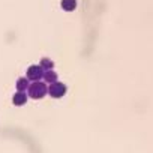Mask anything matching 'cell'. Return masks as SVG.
Wrapping results in <instances>:
<instances>
[{"instance_id":"cell-1","label":"cell","mask_w":153,"mask_h":153,"mask_svg":"<svg viewBox=\"0 0 153 153\" xmlns=\"http://www.w3.org/2000/svg\"><path fill=\"white\" fill-rule=\"evenodd\" d=\"M27 93L32 99H42L47 93H48V87L47 83H41V81H33L30 84V87L27 89Z\"/></svg>"},{"instance_id":"cell-2","label":"cell","mask_w":153,"mask_h":153,"mask_svg":"<svg viewBox=\"0 0 153 153\" xmlns=\"http://www.w3.org/2000/svg\"><path fill=\"white\" fill-rule=\"evenodd\" d=\"M44 74H45V69L41 66V65H32L27 68V78L30 81H41V78H44Z\"/></svg>"},{"instance_id":"cell-3","label":"cell","mask_w":153,"mask_h":153,"mask_svg":"<svg viewBox=\"0 0 153 153\" xmlns=\"http://www.w3.org/2000/svg\"><path fill=\"white\" fill-rule=\"evenodd\" d=\"M48 95L51 96V98H56V99H59V98H62V96H65L66 95V86L63 84V83H51L50 86H48Z\"/></svg>"},{"instance_id":"cell-4","label":"cell","mask_w":153,"mask_h":153,"mask_svg":"<svg viewBox=\"0 0 153 153\" xmlns=\"http://www.w3.org/2000/svg\"><path fill=\"white\" fill-rule=\"evenodd\" d=\"M27 102V95L24 93V92H18L17 90V93L12 96V104L15 105V107H21V105H24Z\"/></svg>"},{"instance_id":"cell-5","label":"cell","mask_w":153,"mask_h":153,"mask_svg":"<svg viewBox=\"0 0 153 153\" xmlns=\"http://www.w3.org/2000/svg\"><path fill=\"white\" fill-rule=\"evenodd\" d=\"M60 6H62L63 11L72 12V11H75V8H76V0H62Z\"/></svg>"},{"instance_id":"cell-6","label":"cell","mask_w":153,"mask_h":153,"mask_svg":"<svg viewBox=\"0 0 153 153\" xmlns=\"http://www.w3.org/2000/svg\"><path fill=\"white\" fill-rule=\"evenodd\" d=\"M30 80L27 78V76H26V78H23V76H21V78H18L17 80V84H15V87H17V90L18 92H26L29 87H30V83H29Z\"/></svg>"},{"instance_id":"cell-7","label":"cell","mask_w":153,"mask_h":153,"mask_svg":"<svg viewBox=\"0 0 153 153\" xmlns=\"http://www.w3.org/2000/svg\"><path fill=\"white\" fill-rule=\"evenodd\" d=\"M44 80H45V83H48V84L56 83V81H57V74H56L53 69L45 71V74H44Z\"/></svg>"},{"instance_id":"cell-8","label":"cell","mask_w":153,"mask_h":153,"mask_svg":"<svg viewBox=\"0 0 153 153\" xmlns=\"http://www.w3.org/2000/svg\"><path fill=\"white\" fill-rule=\"evenodd\" d=\"M41 66H42L45 71H50V69H53V68H54V63H53V60H51V59L42 57V59H41Z\"/></svg>"}]
</instances>
